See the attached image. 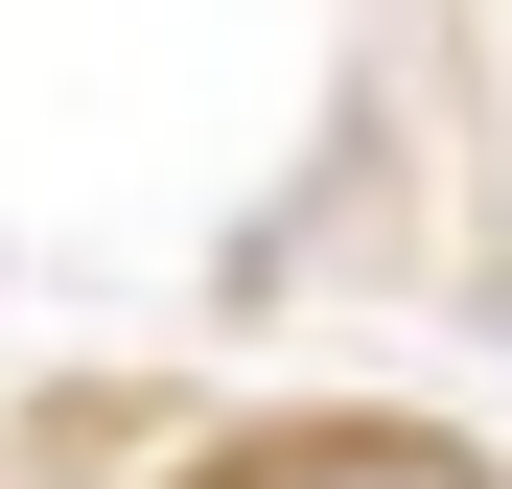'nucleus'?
Instances as JSON below:
<instances>
[{
    "instance_id": "f257e3e1",
    "label": "nucleus",
    "mask_w": 512,
    "mask_h": 489,
    "mask_svg": "<svg viewBox=\"0 0 512 489\" xmlns=\"http://www.w3.org/2000/svg\"><path fill=\"white\" fill-rule=\"evenodd\" d=\"M187 489H512V466L443 443V420H256V443H210Z\"/></svg>"
}]
</instances>
